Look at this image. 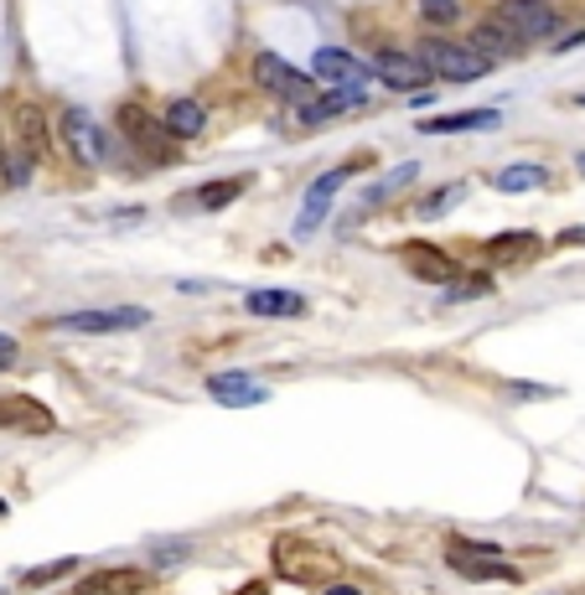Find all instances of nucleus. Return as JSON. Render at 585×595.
Listing matches in <instances>:
<instances>
[{"label": "nucleus", "mask_w": 585, "mask_h": 595, "mask_svg": "<svg viewBox=\"0 0 585 595\" xmlns=\"http://www.w3.org/2000/svg\"><path fill=\"white\" fill-rule=\"evenodd\" d=\"M420 63L431 68V78H446V84H483L492 73V63L477 47H462V42H446V36H425Z\"/></svg>", "instance_id": "f257e3e1"}, {"label": "nucleus", "mask_w": 585, "mask_h": 595, "mask_svg": "<svg viewBox=\"0 0 585 595\" xmlns=\"http://www.w3.org/2000/svg\"><path fill=\"white\" fill-rule=\"evenodd\" d=\"M120 130H124V140L151 161V166H172V161H182V155H176V140L166 136L161 115H151V109H140V104H120Z\"/></svg>", "instance_id": "f03ea898"}, {"label": "nucleus", "mask_w": 585, "mask_h": 595, "mask_svg": "<svg viewBox=\"0 0 585 595\" xmlns=\"http://www.w3.org/2000/svg\"><path fill=\"white\" fill-rule=\"evenodd\" d=\"M254 84L264 88V94H275L280 104H291V109H306V104L316 99V78L291 68L275 52H254Z\"/></svg>", "instance_id": "7ed1b4c3"}, {"label": "nucleus", "mask_w": 585, "mask_h": 595, "mask_svg": "<svg viewBox=\"0 0 585 595\" xmlns=\"http://www.w3.org/2000/svg\"><path fill=\"white\" fill-rule=\"evenodd\" d=\"M368 161H373V155H358V161H347V166H337V171H322V176L311 182V187H306V203H301V218H295V238H306V234H316V228H322L332 197H337L347 176H353V171H362Z\"/></svg>", "instance_id": "20e7f679"}, {"label": "nucleus", "mask_w": 585, "mask_h": 595, "mask_svg": "<svg viewBox=\"0 0 585 595\" xmlns=\"http://www.w3.org/2000/svg\"><path fill=\"white\" fill-rule=\"evenodd\" d=\"M492 17H498L502 26H513L523 42H550V36L560 32V11H554L550 0H498Z\"/></svg>", "instance_id": "39448f33"}, {"label": "nucleus", "mask_w": 585, "mask_h": 595, "mask_svg": "<svg viewBox=\"0 0 585 595\" xmlns=\"http://www.w3.org/2000/svg\"><path fill=\"white\" fill-rule=\"evenodd\" d=\"M151 322L145 306H109V311H68L57 316V332H84V337H104V332H136V326Z\"/></svg>", "instance_id": "423d86ee"}, {"label": "nucleus", "mask_w": 585, "mask_h": 595, "mask_svg": "<svg viewBox=\"0 0 585 595\" xmlns=\"http://www.w3.org/2000/svg\"><path fill=\"white\" fill-rule=\"evenodd\" d=\"M373 68V78L389 88H399V94H420V88L431 84V68L420 63V52H394V47H379V57L368 63Z\"/></svg>", "instance_id": "0eeeda50"}, {"label": "nucleus", "mask_w": 585, "mask_h": 595, "mask_svg": "<svg viewBox=\"0 0 585 595\" xmlns=\"http://www.w3.org/2000/svg\"><path fill=\"white\" fill-rule=\"evenodd\" d=\"M57 136H63V145H68V155L78 161V166H99L104 161V130L84 115V109H63Z\"/></svg>", "instance_id": "6e6552de"}, {"label": "nucleus", "mask_w": 585, "mask_h": 595, "mask_svg": "<svg viewBox=\"0 0 585 595\" xmlns=\"http://www.w3.org/2000/svg\"><path fill=\"white\" fill-rule=\"evenodd\" d=\"M446 554H451V564H456V575H466V580H518L513 564L487 544H466L462 539V544H451Z\"/></svg>", "instance_id": "1a4fd4ad"}, {"label": "nucleus", "mask_w": 585, "mask_h": 595, "mask_svg": "<svg viewBox=\"0 0 585 595\" xmlns=\"http://www.w3.org/2000/svg\"><path fill=\"white\" fill-rule=\"evenodd\" d=\"M311 78H316V84H327V88H347V84L362 88V78H373V68L358 63L347 47H322L316 57H311Z\"/></svg>", "instance_id": "9d476101"}, {"label": "nucleus", "mask_w": 585, "mask_h": 595, "mask_svg": "<svg viewBox=\"0 0 585 595\" xmlns=\"http://www.w3.org/2000/svg\"><path fill=\"white\" fill-rule=\"evenodd\" d=\"M11 125H17V151H26L42 166L52 155V125H47V109L42 104H17V115H11Z\"/></svg>", "instance_id": "9b49d317"}, {"label": "nucleus", "mask_w": 585, "mask_h": 595, "mask_svg": "<svg viewBox=\"0 0 585 595\" xmlns=\"http://www.w3.org/2000/svg\"><path fill=\"white\" fill-rule=\"evenodd\" d=\"M466 47H477L487 63H498V57H518V52L529 47V42H523L513 26H502L498 17H487V21H477V26H472V42H466Z\"/></svg>", "instance_id": "f8f14e48"}, {"label": "nucleus", "mask_w": 585, "mask_h": 595, "mask_svg": "<svg viewBox=\"0 0 585 595\" xmlns=\"http://www.w3.org/2000/svg\"><path fill=\"white\" fill-rule=\"evenodd\" d=\"M399 259L410 264V274L431 280V285H451V280H456V259H451L446 249H435V244H404Z\"/></svg>", "instance_id": "ddd939ff"}, {"label": "nucleus", "mask_w": 585, "mask_h": 595, "mask_svg": "<svg viewBox=\"0 0 585 595\" xmlns=\"http://www.w3.org/2000/svg\"><path fill=\"white\" fill-rule=\"evenodd\" d=\"M0 430H26V435H47L52 430V409L26 399V393H11L0 399Z\"/></svg>", "instance_id": "4468645a"}, {"label": "nucleus", "mask_w": 585, "mask_h": 595, "mask_svg": "<svg viewBox=\"0 0 585 595\" xmlns=\"http://www.w3.org/2000/svg\"><path fill=\"white\" fill-rule=\"evenodd\" d=\"M207 393H213L218 404H228V409H249V404H264V399H270L254 378H243V374H213L207 378Z\"/></svg>", "instance_id": "2eb2a0df"}, {"label": "nucleus", "mask_w": 585, "mask_h": 595, "mask_svg": "<svg viewBox=\"0 0 585 595\" xmlns=\"http://www.w3.org/2000/svg\"><path fill=\"white\" fill-rule=\"evenodd\" d=\"M161 125H166V136L172 140H197L207 130L203 99H172L166 109H161Z\"/></svg>", "instance_id": "dca6fc26"}, {"label": "nucleus", "mask_w": 585, "mask_h": 595, "mask_svg": "<svg viewBox=\"0 0 585 595\" xmlns=\"http://www.w3.org/2000/svg\"><path fill=\"white\" fill-rule=\"evenodd\" d=\"M243 306H249V316H301L306 295H295V290H249Z\"/></svg>", "instance_id": "f3484780"}, {"label": "nucleus", "mask_w": 585, "mask_h": 595, "mask_svg": "<svg viewBox=\"0 0 585 595\" xmlns=\"http://www.w3.org/2000/svg\"><path fill=\"white\" fill-rule=\"evenodd\" d=\"M492 125H498V109H462V115L425 119L420 130H425V136H456V130H492Z\"/></svg>", "instance_id": "a211bd4d"}, {"label": "nucleus", "mask_w": 585, "mask_h": 595, "mask_svg": "<svg viewBox=\"0 0 585 595\" xmlns=\"http://www.w3.org/2000/svg\"><path fill=\"white\" fill-rule=\"evenodd\" d=\"M358 104H362V88L347 84V88H332V94H322V99H311L301 115H306L311 125H322V119H337V115H347V109H358Z\"/></svg>", "instance_id": "6ab92c4d"}, {"label": "nucleus", "mask_w": 585, "mask_h": 595, "mask_svg": "<svg viewBox=\"0 0 585 595\" xmlns=\"http://www.w3.org/2000/svg\"><path fill=\"white\" fill-rule=\"evenodd\" d=\"M243 187H249V176H218V182H203V187L192 192V203L207 207V213H218V207H228Z\"/></svg>", "instance_id": "aec40b11"}, {"label": "nucleus", "mask_w": 585, "mask_h": 595, "mask_svg": "<svg viewBox=\"0 0 585 595\" xmlns=\"http://www.w3.org/2000/svg\"><path fill=\"white\" fill-rule=\"evenodd\" d=\"M492 182H498V192H529V187H544V182H550V166H534V161H523V166H502Z\"/></svg>", "instance_id": "412c9836"}, {"label": "nucleus", "mask_w": 585, "mask_h": 595, "mask_svg": "<svg viewBox=\"0 0 585 595\" xmlns=\"http://www.w3.org/2000/svg\"><path fill=\"white\" fill-rule=\"evenodd\" d=\"M462 197H466V187H462V182H446V187H435L431 197H425V203H414V218H420V223L446 218V213H451V207H456V203H462Z\"/></svg>", "instance_id": "4be33fe9"}, {"label": "nucleus", "mask_w": 585, "mask_h": 595, "mask_svg": "<svg viewBox=\"0 0 585 595\" xmlns=\"http://www.w3.org/2000/svg\"><path fill=\"white\" fill-rule=\"evenodd\" d=\"M414 176H420V161H410V166H394L383 182H373V187L362 192V203L368 207H379V203H389V192H399V187H410Z\"/></svg>", "instance_id": "5701e85b"}, {"label": "nucleus", "mask_w": 585, "mask_h": 595, "mask_svg": "<svg viewBox=\"0 0 585 595\" xmlns=\"http://www.w3.org/2000/svg\"><path fill=\"white\" fill-rule=\"evenodd\" d=\"M534 249V234H498L492 244H487V259H498V264H513V259H523Z\"/></svg>", "instance_id": "b1692460"}, {"label": "nucleus", "mask_w": 585, "mask_h": 595, "mask_svg": "<svg viewBox=\"0 0 585 595\" xmlns=\"http://www.w3.org/2000/svg\"><path fill=\"white\" fill-rule=\"evenodd\" d=\"M414 6H420V17L431 26H456L462 21V0H414Z\"/></svg>", "instance_id": "393cba45"}, {"label": "nucleus", "mask_w": 585, "mask_h": 595, "mask_svg": "<svg viewBox=\"0 0 585 595\" xmlns=\"http://www.w3.org/2000/svg\"><path fill=\"white\" fill-rule=\"evenodd\" d=\"M140 580L136 575H99L94 580V591H136Z\"/></svg>", "instance_id": "a878e982"}, {"label": "nucleus", "mask_w": 585, "mask_h": 595, "mask_svg": "<svg viewBox=\"0 0 585 595\" xmlns=\"http://www.w3.org/2000/svg\"><path fill=\"white\" fill-rule=\"evenodd\" d=\"M73 570V560H57V564H47V570H32L26 575V585H42V580H57V575H68Z\"/></svg>", "instance_id": "bb28decb"}, {"label": "nucleus", "mask_w": 585, "mask_h": 595, "mask_svg": "<svg viewBox=\"0 0 585 595\" xmlns=\"http://www.w3.org/2000/svg\"><path fill=\"white\" fill-rule=\"evenodd\" d=\"M11 363H17V342L0 337V368H11Z\"/></svg>", "instance_id": "cd10ccee"}, {"label": "nucleus", "mask_w": 585, "mask_h": 595, "mask_svg": "<svg viewBox=\"0 0 585 595\" xmlns=\"http://www.w3.org/2000/svg\"><path fill=\"white\" fill-rule=\"evenodd\" d=\"M560 244H575V249H581V244H585V228H565V234H560Z\"/></svg>", "instance_id": "c85d7f7f"}, {"label": "nucleus", "mask_w": 585, "mask_h": 595, "mask_svg": "<svg viewBox=\"0 0 585 595\" xmlns=\"http://www.w3.org/2000/svg\"><path fill=\"white\" fill-rule=\"evenodd\" d=\"M327 595H362V591H353V585H332Z\"/></svg>", "instance_id": "c756f323"}, {"label": "nucleus", "mask_w": 585, "mask_h": 595, "mask_svg": "<svg viewBox=\"0 0 585 595\" xmlns=\"http://www.w3.org/2000/svg\"><path fill=\"white\" fill-rule=\"evenodd\" d=\"M243 595H264V585H254V591H243Z\"/></svg>", "instance_id": "7c9ffc66"}, {"label": "nucleus", "mask_w": 585, "mask_h": 595, "mask_svg": "<svg viewBox=\"0 0 585 595\" xmlns=\"http://www.w3.org/2000/svg\"><path fill=\"white\" fill-rule=\"evenodd\" d=\"M6 512H11V508H6V497H0V518H6Z\"/></svg>", "instance_id": "2f4dec72"}, {"label": "nucleus", "mask_w": 585, "mask_h": 595, "mask_svg": "<svg viewBox=\"0 0 585 595\" xmlns=\"http://www.w3.org/2000/svg\"><path fill=\"white\" fill-rule=\"evenodd\" d=\"M0 161H6V136H0Z\"/></svg>", "instance_id": "473e14b6"}, {"label": "nucleus", "mask_w": 585, "mask_h": 595, "mask_svg": "<svg viewBox=\"0 0 585 595\" xmlns=\"http://www.w3.org/2000/svg\"><path fill=\"white\" fill-rule=\"evenodd\" d=\"M581 104H585V94H581Z\"/></svg>", "instance_id": "72a5a7b5"}]
</instances>
